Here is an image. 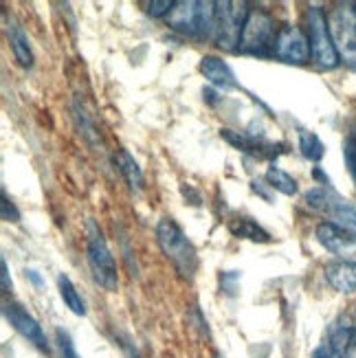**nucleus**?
<instances>
[{
	"instance_id": "nucleus-15",
	"label": "nucleus",
	"mask_w": 356,
	"mask_h": 358,
	"mask_svg": "<svg viewBox=\"0 0 356 358\" xmlns=\"http://www.w3.org/2000/svg\"><path fill=\"white\" fill-rule=\"evenodd\" d=\"M115 163L119 167V174L126 180V185L130 187V192L138 194L143 189L145 185V176H143V169L138 167V163L134 161V157L128 150H117L115 154Z\"/></svg>"
},
{
	"instance_id": "nucleus-6",
	"label": "nucleus",
	"mask_w": 356,
	"mask_h": 358,
	"mask_svg": "<svg viewBox=\"0 0 356 358\" xmlns=\"http://www.w3.org/2000/svg\"><path fill=\"white\" fill-rule=\"evenodd\" d=\"M336 53L348 66L356 69V3H339L328 13Z\"/></svg>"
},
{
	"instance_id": "nucleus-23",
	"label": "nucleus",
	"mask_w": 356,
	"mask_h": 358,
	"mask_svg": "<svg viewBox=\"0 0 356 358\" xmlns=\"http://www.w3.org/2000/svg\"><path fill=\"white\" fill-rule=\"evenodd\" d=\"M346 163H348V169H350L354 182H356V134H352L346 143Z\"/></svg>"
},
{
	"instance_id": "nucleus-11",
	"label": "nucleus",
	"mask_w": 356,
	"mask_h": 358,
	"mask_svg": "<svg viewBox=\"0 0 356 358\" xmlns=\"http://www.w3.org/2000/svg\"><path fill=\"white\" fill-rule=\"evenodd\" d=\"M200 73H203L205 80L218 90L238 88L234 71H231V66L218 55H205L203 59H200Z\"/></svg>"
},
{
	"instance_id": "nucleus-24",
	"label": "nucleus",
	"mask_w": 356,
	"mask_h": 358,
	"mask_svg": "<svg viewBox=\"0 0 356 358\" xmlns=\"http://www.w3.org/2000/svg\"><path fill=\"white\" fill-rule=\"evenodd\" d=\"M176 3H172V0H154V3H148V13L150 15H169V11L174 9Z\"/></svg>"
},
{
	"instance_id": "nucleus-1",
	"label": "nucleus",
	"mask_w": 356,
	"mask_h": 358,
	"mask_svg": "<svg viewBox=\"0 0 356 358\" xmlns=\"http://www.w3.org/2000/svg\"><path fill=\"white\" fill-rule=\"evenodd\" d=\"M157 244L165 259L183 279H194L198 273V253L187 233L180 229L174 217H161L157 222Z\"/></svg>"
},
{
	"instance_id": "nucleus-18",
	"label": "nucleus",
	"mask_w": 356,
	"mask_h": 358,
	"mask_svg": "<svg viewBox=\"0 0 356 358\" xmlns=\"http://www.w3.org/2000/svg\"><path fill=\"white\" fill-rule=\"evenodd\" d=\"M229 229L236 238H244V240H251V242H271V236L253 220V217L240 215V217H236V220L229 222Z\"/></svg>"
},
{
	"instance_id": "nucleus-9",
	"label": "nucleus",
	"mask_w": 356,
	"mask_h": 358,
	"mask_svg": "<svg viewBox=\"0 0 356 358\" xmlns=\"http://www.w3.org/2000/svg\"><path fill=\"white\" fill-rule=\"evenodd\" d=\"M273 55L280 62H286V64H297V66L308 64L313 57L311 40H308V36L299 27L284 24L280 31H277Z\"/></svg>"
},
{
	"instance_id": "nucleus-10",
	"label": "nucleus",
	"mask_w": 356,
	"mask_h": 358,
	"mask_svg": "<svg viewBox=\"0 0 356 358\" xmlns=\"http://www.w3.org/2000/svg\"><path fill=\"white\" fill-rule=\"evenodd\" d=\"M3 315L11 323V328L18 334H22L31 345H36L40 352H49V341H46L42 325L31 317L20 303H5Z\"/></svg>"
},
{
	"instance_id": "nucleus-21",
	"label": "nucleus",
	"mask_w": 356,
	"mask_h": 358,
	"mask_svg": "<svg viewBox=\"0 0 356 358\" xmlns=\"http://www.w3.org/2000/svg\"><path fill=\"white\" fill-rule=\"evenodd\" d=\"M57 343H59V350H62V358H80L71 336L64 330H57Z\"/></svg>"
},
{
	"instance_id": "nucleus-7",
	"label": "nucleus",
	"mask_w": 356,
	"mask_h": 358,
	"mask_svg": "<svg viewBox=\"0 0 356 358\" xmlns=\"http://www.w3.org/2000/svg\"><path fill=\"white\" fill-rule=\"evenodd\" d=\"M275 20L271 18V13L264 9H251L249 18L244 22L242 29V38L238 49L246 55H255V57H266L273 53L275 46Z\"/></svg>"
},
{
	"instance_id": "nucleus-22",
	"label": "nucleus",
	"mask_w": 356,
	"mask_h": 358,
	"mask_svg": "<svg viewBox=\"0 0 356 358\" xmlns=\"http://www.w3.org/2000/svg\"><path fill=\"white\" fill-rule=\"evenodd\" d=\"M0 207H3V220L5 222H18L20 220V211L15 209V205L9 200L5 189H3V202H0Z\"/></svg>"
},
{
	"instance_id": "nucleus-4",
	"label": "nucleus",
	"mask_w": 356,
	"mask_h": 358,
	"mask_svg": "<svg viewBox=\"0 0 356 358\" xmlns=\"http://www.w3.org/2000/svg\"><path fill=\"white\" fill-rule=\"evenodd\" d=\"M251 9H246V3H215L213 13V42L227 51H236L240 46L242 29L249 18Z\"/></svg>"
},
{
	"instance_id": "nucleus-27",
	"label": "nucleus",
	"mask_w": 356,
	"mask_h": 358,
	"mask_svg": "<svg viewBox=\"0 0 356 358\" xmlns=\"http://www.w3.org/2000/svg\"><path fill=\"white\" fill-rule=\"evenodd\" d=\"M130 358H138V354H134V352H132V354H130Z\"/></svg>"
},
{
	"instance_id": "nucleus-17",
	"label": "nucleus",
	"mask_w": 356,
	"mask_h": 358,
	"mask_svg": "<svg viewBox=\"0 0 356 358\" xmlns=\"http://www.w3.org/2000/svg\"><path fill=\"white\" fill-rule=\"evenodd\" d=\"M57 290H59V297L62 301L66 303V308L71 310L73 315L77 317H86V303L82 299V294L77 292L75 284L71 282V277L64 275V273H59L57 275Z\"/></svg>"
},
{
	"instance_id": "nucleus-20",
	"label": "nucleus",
	"mask_w": 356,
	"mask_h": 358,
	"mask_svg": "<svg viewBox=\"0 0 356 358\" xmlns=\"http://www.w3.org/2000/svg\"><path fill=\"white\" fill-rule=\"evenodd\" d=\"M299 150L304 154V159L313 161V163H319L323 159V154H326V145L321 143V138L311 132V130H299Z\"/></svg>"
},
{
	"instance_id": "nucleus-5",
	"label": "nucleus",
	"mask_w": 356,
	"mask_h": 358,
	"mask_svg": "<svg viewBox=\"0 0 356 358\" xmlns=\"http://www.w3.org/2000/svg\"><path fill=\"white\" fill-rule=\"evenodd\" d=\"M308 40H311V49H313V59L319 69H336L341 57L336 53V46L330 34V22H328V13L321 7H308Z\"/></svg>"
},
{
	"instance_id": "nucleus-14",
	"label": "nucleus",
	"mask_w": 356,
	"mask_h": 358,
	"mask_svg": "<svg viewBox=\"0 0 356 358\" xmlns=\"http://www.w3.org/2000/svg\"><path fill=\"white\" fill-rule=\"evenodd\" d=\"M326 279H328V284L339 292H356V262L341 259V262L328 264Z\"/></svg>"
},
{
	"instance_id": "nucleus-19",
	"label": "nucleus",
	"mask_w": 356,
	"mask_h": 358,
	"mask_svg": "<svg viewBox=\"0 0 356 358\" xmlns=\"http://www.w3.org/2000/svg\"><path fill=\"white\" fill-rule=\"evenodd\" d=\"M264 178H266V185L271 187V189L280 192V194H284V196H295V194L299 192V182H297L295 178H292V176L286 172V169L277 167V165H271V167L266 169Z\"/></svg>"
},
{
	"instance_id": "nucleus-3",
	"label": "nucleus",
	"mask_w": 356,
	"mask_h": 358,
	"mask_svg": "<svg viewBox=\"0 0 356 358\" xmlns=\"http://www.w3.org/2000/svg\"><path fill=\"white\" fill-rule=\"evenodd\" d=\"M215 3H196V0H183L176 3L167 15L169 29L187 38H207L213 29Z\"/></svg>"
},
{
	"instance_id": "nucleus-16",
	"label": "nucleus",
	"mask_w": 356,
	"mask_h": 358,
	"mask_svg": "<svg viewBox=\"0 0 356 358\" xmlns=\"http://www.w3.org/2000/svg\"><path fill=\"white\" fill-rule=\"evenodd\" d=\"M7 38H9V46H11V53H13L15 62L24 69L34 64V51H31L29 38L15 22L7 24Z\"/></svg>"
},
{
	"instance_id": "nucleus-12",
	"label": "nucleus",
	"mask_w": 356,
	"mask_h": 358,
	"mask_svg": "<svg viewBox=\"0 0 356 358\" xmlns=\"http://www.w3.org/2000/svg\"><path fill=\"white\" fill-rule=\"evenodd\" d=\"M315 236H317V242L326 248L330 253H346L350 248L356 246V236H352L350 231L341 229L334 222H321L317 229H315Z\"/></svg>"
},
{
	"instance_id": "nucleus-8",
	"label": "nucleus",
	"mask_w": 356,
	"mask_h": 358,
	"mask_svg": "<svg viewBox=\"0 0 356 358\" xmlns=\"http://www.w3.org/2000/svg\"><path fill=\"white\" fill-rule=\"evenodd\" d=\"M306 202L311 209L326 213L330 217V222L356 236V207H352L348 200L326 189V187H315V189L306 194Z\"/></svg>"
},
{
	"instance_id": "nucleus-25",
	"label": "nucleus",
	"mask_w": 356,
	"mask_h": 358,
	"mask_svg": "<svg viewBox=\"0 0 356 358\" xmlns=\"http://www.w3.org/2000/svg\"><path fill=\"white\" fill-rule=\"evenodd\" d=\"M0 268H3V292H11V288H13V284H11V277H9V266H7V259L3 257L0 259Z\"/></svg>"
},
{
	"instance_id": "nucleus-28",
	"label": "nucleus",
	"mask_w": 356,
	"mask_h": 358,
	"mask_svg": "<svg viewBox=\"0 0 356 358\" xmlns=\"http://www.w3.org/2000/svg\"><path fill=\"white\" fill-rule=\"evenodd\" d=\"M211 358H222V356H218V354H215V356H211Z\"/></svg>"
},
{
	"instance_id": "nucleus-2",
	"label": "nucleus",
	"mask_w": 356,
	"mask_h": 358,
	"mask_svg": "<svg viewBox=\"0 0 356 358\" xmlns=\"http://www.w3.org/2000/svg\"><path fill=\"white\" fill-rule=\"evenodd\" d=\"M86 262L92 273V279L108 292H117L119 288V271L115 255L108 246L106 238L101 236L99 227L88 220L86 224Z\"/></svg>"
},
{
	"instance_id": "nucleus-26",
	"label": "nucleus",
	"mask_w": 356,
	"mask_h": 358,
	"mask_svg": "<svg viewBox=\"0 0 356 358\" xmlns=\"http://www.w3.org/2000/svg\"><path fill=\"white\" fill-rule=\"evenodd\" d=\"M313 358H334V356H332V352H330L328 348H319V350L313 354Z\"/></svg>"
},
{
	"instance_id": "nucleus-13",
	"label": "nucleus",
	"mask_w": 356,
	"mask_h": 358,
	"mask_svg": "<svg viewBox=\"0 0 356 358\" xmlns=\"http://www.w3.org/2000/svg\"><path fill=\"white\" fill-rule=\"evenodd\" d=\"M328 350L334 358H356V325L336 323L330 332Z\"/></svg>"
}]
</instances>
